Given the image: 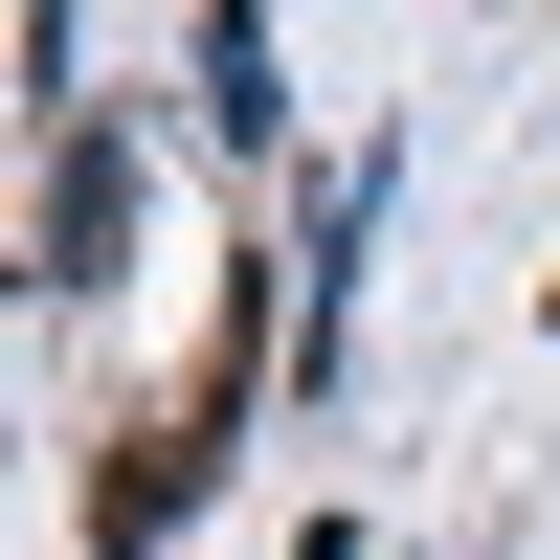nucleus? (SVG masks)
<instances>
[{
  "label": "nucleus",
  "mask_w": 560,
  "mask_h": 560,
  "mask_svg": "<svg viewBox=\"0 0 560 560\" xmlns=\"http://www.w3.org/2000/svg\"><path fill=\"white\" fill-rule=\"evenodd\" d=\"M113 202H135V179H113V135H68V179H45V269H68V292L113 269Z\"/></svg>",
  "instance_id": "nucleus-2"
},
{
  "label": "nucleus",
  "mask_w": 560,
  "mask_h": 560,
  "mask_svg": "<svg viewBox=\"0 0 560 560\" xmlns=\"http://www.w3.org/2000/svg\"><path fill=\"white\" fill-rule=\"evenodd\" d=\"M202 448H224V404H158V427H113V471H90V538H179V493H202Z\"/></svg>",
  "instance_id": "nucleus-1"
}]
</instances>
